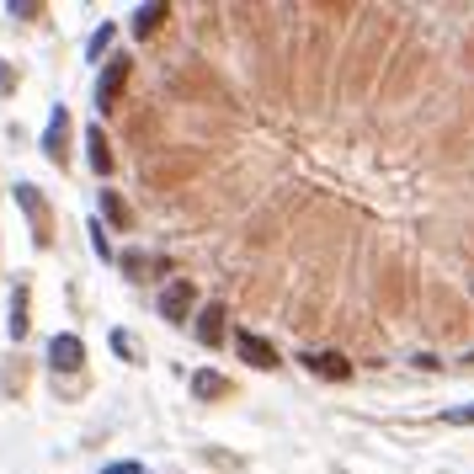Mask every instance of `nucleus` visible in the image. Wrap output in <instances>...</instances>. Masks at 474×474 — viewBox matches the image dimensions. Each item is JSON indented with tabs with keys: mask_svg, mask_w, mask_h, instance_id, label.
<instances>
[{
	"mask_svg": "<svg viewBox=\"0 0 474 474\" xmlns=\"http://www.w3.org/2000/svg\"><path fill=\"white\" fill-rule=\"evenodd\" d=\"M165 16H171V5H165V0H155V5H139V11H133V32H139V37H149V32L165 21Z\"/></svg>",
	"mask_w": 474,
	"mask_h": 474,
	"instance_id": "nucleus-9",
	"label": "nucleus"
},
{
	"mask_svg": "<svg viewBox=\"0 0 474 474\" xmlns=\"http://www.w3.org/2000/svg\"><path fill=\"white\" fill-rule=\"evenodd\" d=\"M101 213H107L112 229H128V224H133V213H128V203H123L117 192H101Z\"/></svg>",
	"mask_w": 474,
	"mask_h": 474,
	"instance_id": "nucleus-13",
	"label": "nucleus"
},
{
	"mask_svg": "<svg viewBox=\"0 0 474 474\" xmlns=\"http://www.w3.org/2000/svg\"><path fill=\"white\" fill-rule=\"evenodd\" d=\"M235 352H240V363H251V368H277V347H272L267 336H256V331H235Z\"/></svg>",
	"mask_w": 474,
	"mask_h": 474,
	"instance_id": "nucleus-3",
	"label": "nucleus"
},
{
	"mask_svg": "<svg viewBox=\"0 0 474 474\" xmlns=\"http://www.w3.org/2000/svg\"><path fill=\"white\" fill-rule=\"evenodd\" d=\"M16 203H21V208H27V219H32V240H37V245H48V208H43L37 187H32V181H16Z\"/></svg>",
	"mask_w": 474,
	"mask_h": 474,
	"instance_id": "nucleus-5",
	"label": "nucleus"
},
{
	"mask_svg": "<svg viewBox=\"0 0 474 474\" xmlns=\"http://www.w3.org/2000/svg\"><path fill=\"white\" fill-rule=\"evenodd\" d=\"M197 341H203V347H224V304H203V315H197Z\"/></svg>",
	"mask_w": 474,
	"mask_h": 474,
	"instance_id": "nucleus-8",
	"label": "nucleus"
},
{
	"mask_svg": "<svg viewBox=\"0 0 474 474\" xmlns=\"http://www.w3.org/2000/svg\"><path fill=\"white\" fill-rule=\"evenodd\" d=\"M101 474H144V470H139V464H107Z\"/></svg>",
	"mask_w": 474,
	"mask_h": 474,
	"instance_id": "nucleus-19",
	"label": "nucleus"
},
{
	"mask_svg": "<svg viewBox=\"0 0 474 474\" xmlns=\"http://www.w3.org/2000/svg\"><path fill=\"white\" fill-rule=\"evenodd\" d=\"M107 43H112V27L101 21V27L91 32V59H101V53H107Z\"/></svg>",
	"mask_w": 474,
	"mask_h": 474,
	"instance_id": "nucleus-16",
	"label": "nucleus"
},
{
	"mask_svg": "<svg viewBox=\"0 0 474 474\" xmlns=\"http://www.w3.org/2000/svg\"><path fill=\"white\" fill-rule=\"evenodd\" d=\"M27 325H32V320H27V283H16V288H11V341H21Z\"/></svg>",
	"mask_w": 474,
	"mask_h": 474,
	"instance_id": "nucleus-11",
	"label": "nucleus"
},
{
	"mask_svg": "<svg viewBox=\"0 0 474 474\" xmlns=\"http://www.w3.org/2000/svg\"><path fill=\"white\" fill-rule=\"evenodd\" d=\"M85 149H91V171H96V176H107V171H112V149H107L101 128H85Z\"/></svg>",
	"mask_w": 474,
	"mask_h": 474,
	"instance_id": "nucleus-10",
	"label": "nucleus"
},
{
	"mask_svg": "<svg viewBox=\"0 0 474 474\" xmlns=\"http://www.w3.org/2000/svg\"><path fill=\"white\" fill-rule=\"evenodd\" d=\"M48 363H53V374H75V368L85 363V341H80V336H69V331H64V336H53V341H48Z\"/></svg>",
	"mask_w": 474,
	"mask_h": 474,
	"instance_id": "nucleus-4",
	"label": "nucleus"
},
{
	"mask_svg": "<svg viewBox=\"0 0 474 474\" xmlns=\"http://www.w3.org/2000/svg\"><path fill=\"white\" fill-rule=\"evenodd\" d=\"M443 422H454V427H474V406H448V411H443Z\"/></svg>",
	"mask_w": 474,
	"mask_h": 474,
	"instance_id": "nucleus-15",
	"label": "nucleus"
},
{
	"mask_svg": "<svg viewBox=\"0 0 474 474\" xmlns=\"http://www.w3.org/2000/svg\"><path fill=\"white\" fill-rule=\"evenodd\" d=\"M91 251H96L101 261H112V245H107V229H101V219H91Z\"/></svg>",
	"mask_w": 474,
	"mask_h": 474,
	"instance_id": "nucleus-14",
	"label": "nucleus"
},
{
	"mask_svg": "<svg viewBox=\"0 0 474 474\" xmlns=\"http://www.w3.org/2000/svg\"><path fill=\"white\" fill-rule=\"evenodd\" d=\"M304 368H309V374H320V379H331V384L352 379V363H347L341 352H304Z\"/></svg>",
	"mask_w": 474,
	"mask_h": 474,
	"instance_id": "nucleus-7",
	"label": "nucleus"
},
{
	"mask_svg": "<svg viewBox=\"0 0 474 474\" xmlns=\"http://www.w3.org/2000/svg\"><path fill=\"white\" fill-rule=\"evenodd\" d=\"M128 59L123 53H112L107 59V69H101V80H96V112H112L117 107V96H123V85H128Z\"/></svg>",
	"mask_w": 474,
	"mask_h": 474,
	"instance_id": "nucleus-1",
	"label": "nucleus"
},
{
	"mask_svg": "<svg viewBox=\"0 0 474 474\" xmlns=\"http://www.w3.org/2000/svg\"><path fill=\"white\" fill-rule=\"evenodd\" d=\"M192 304H197V288H192L187 277H171V283L160 288V320H171V325H181V320L192 315Z\"/></svg>",
	"mask_w": 474,
	"mask_h": 474,
	"instance_id": "nucleus-2",
	"label": "nucleus"
},
{
	"mask_svg": "<svg viewBox=\"0 0 474 474\" xmlns=\"http://www.w3.org/2000/svg\"><path fill=\"white\" fill-rule=\"evenodd\" d=\"M5 11H11V16H37V11H43V5H37V0H11V5H5Z\"/></svg>",
	"mask_w": 474,
	"mask_h": 474,
	"instance_id": "nucleus-17",
	"label": "nucleus"
},
{
	"mask_svg": "<svg viewBox=\"0 0 474 474\" xmlns=\"http://www.w3.org/2000/svg\"><path fill=\"white\" fill-rule=\"evenodd\" d=\"M0 91H11V69L5 64H0Z\"/></svg>",
	"mask_w": 474,
	"mask_h": 474,
	"instance_id": "nucleus-20",
	"label": "nucleus"
},
{
	"mask_svg": "<svg viewBox=\"0 0 474 474\" xmlns=\"http://www.w3.org/2000/svg\"><path fill=\"white\" fill-rule=\"evenodd\" d=\"M192 395H197V400H219V395H229V384H224L219 374L197 368V374H192Z\"/></svg>",
	"mask_w": 474,
	"mask_h": 474,
	"instance_id": "nucleus-12",
	"label": "nucleus"
},
{
	"mask_svg": "<svg viewBox=\"0 0 474 474\" xmlns=\"http://www.w3.org/2000/svg\"><path fill=\"white\" fill-rule=\"evenodd\" d=\"M64 139H69V112L53 107V117H48V128H43V155H48L53 165H64Z\"/></svg>",
	"mask_w": 474,
	"mask_h": 474,
	"instance_id": "nucleus-6",
	"label": "nucleus"
},
{
	"mask_svg": "<svg viewBox=\"0 0 474 474\" xmlns=\"http://www.w3.org/2000/svg\"><path fill=\"white\" fill-rule=\"evenodd\" d=\"M112 352H117V358H133V341H128V336L117 331V336H112Z\"/></svg>",
	"mask_w": 474,
	"mask_h": 474,
	"instance_id": "nucleus-18",
	"label": "nucleus"
}]
</instances>
